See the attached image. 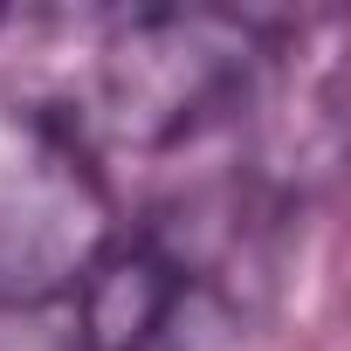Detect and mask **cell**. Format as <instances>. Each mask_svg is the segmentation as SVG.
<instances>
[{"label":"cell","instance_id":"obj_2","mask_svg":"<svg viewBox=\"0 0 351 351\" xmlns=\"http://www.w3.org/2000/svg\"><path fill=\"white\" fill-rule=\"evenodd\" d=\"M289 200L262 172L207 180L117 221L69 296V351H228L276 289Z\"/></svg>","mask_w":351,"mask_h":351},{"label":"cell","instance_id":"obj_1","mask_svg":"<svg viewBox=\"0 0 351 351\" xmlns=\"http://www.w3.org/2000/svg\"><path fill=\"white\" fill-rule=\"evenodd\" d=\"M21 49L62 56L21 90L97 165L104 152L165 158L241 124L282 49L262 21L221 8H110V14H28L8 21Z\"/></svg>","mask_w":351,"mask_h":351},{"label":"cell","instance_id":"obj_3","mask_svg":"<svg viewBox=\"0 0 351 351\" xmlns=\"http://www.w3.org/2000/svg\"><path fill=\"white\" fill-rule=\"evenodd\" d=\"M117 234L104 165L21 90L0 83V317L76 296Z\"/></svg>","mask_w":351,"mask_h":351}]
</instances>
